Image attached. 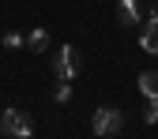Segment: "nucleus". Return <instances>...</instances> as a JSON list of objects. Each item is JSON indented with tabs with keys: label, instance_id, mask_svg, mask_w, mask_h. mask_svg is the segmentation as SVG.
<instances>
[{
	"label": "nucleus",
	"instance_id": "1",
	"mask_svg": "<svg viewBox=\"0 0 158 139\" xmlns=\"http://www.w3.org/2000/svg\"><path fill=\"white\" fill-rule=\"evenodd\" d=\"M79 68H83V56H79L75 45H60L53 56V75L60 79V83H72V79L79 75Z\"/></svg>",
	"mask_w": 158,
	"mask_h": 139
},
{
	"label": "nucleus",
	"instance_id": "2",
	"mask_svg": "<svg viewBox=\"0 0 158 139\" xmlns=\"http://www.w3.org/2000/svg\"><path fill=\"white\" fill-rule=\"evenodd\" d=\"M0 132L11 135V139H30L34 124H30V117L23 109H4V113H0Z\"/></svg>",
	"mask_w": 158,
	"mask_h": 139
},
{
	"label": "nucleus",
	"instance_id": "3",
	"mask_svg": "<svg viewBox=\"0 0 158 139\" xmlns=\"http://www.w3.org/2000/svg\"><path fill=\"white\" fill-rule=\"evenodd\" d=\"M90 128H94V135H117V132L124 128V113L113 109V105H102V109H94Z\"/></svg>",
	"mask_w": 158,
	"mask_h": 139
},
{
	"label": "nucleus",
	"instance_id": "4",
	"mask_svg": "<svg viewBox=\"0 0 158 139\" xmlns=\"http://www.w3.org/2000/svg\"><path fill=\"white\" fill-rule=\"evenodd\" d=\"M139 49H143V53H158V15H151V23L143 27V38H139Z\"/></svg>",
	"mask_w": 158,
	"mask_h": 139
},
{
	"label": "nucleus",
	"instance_id": "5",
	"mask_svg": "<svg viewBox=\"0 0 158 139\" xmlns=\"http://www.w3.org/2000/svg\"><path fill=\"white\" fill-rule=\"evenodd\" d=\"M139 94L143 98H158V68L139 72Z\"/></svg>",
	"mask_w": 158,
	"mask_h": 139
},
{
	"label": "nucleus",
	"instance_id": "6",
	"mask_svg": "<svg viewBox=\"0 0 158 139\" xmlns=\"http://www.w3.org/2000/svg\"><path fill=\"white\" fill-rule=\"evenodd\" d=\"M27 49L45 53V49H49V30H42V27H38V30H30V34H27Z\"/></svg>",
	"mask_w": 158,
	"mask_h": 139
},
{
	"label": "nucleus",
	"instance_id": "7",
	"mask_svg": "<svg viewBox=\"0 0 158 139\" xmlns=\"http://www.w3.org/2000/svg\"><path fill=\"white\" fill-rule=\"evenodd\" d=\"M117 8H121V23H124V27H135V23H139V8H135V0H121Z\"/></svg>",
	"mask_w": 158,
	"mask_h": 139
},
{
	"label": "nucleus",
	"instance_id": "8",
	"mask_svg": "<svg viewBox=\"0 0 158 139\" xmlns=\"http://www.w3.org/2000/svg\"><path fill=\"white\" fill-rule=\"evenodd\" d=\"M143 121H147V124L158 121V98H147V105H143Z\"/></svg>",
	"mask_w": 158,
	"mask_h": 139
},
{
	"label": "nucleus",
	"instance_id": "9",
	"mask_svg": "<svg viewBox=\"0 0 158 139\" xmlns=\"http://www.w3.org/2000/svg\"><path fill=\"white\" fill-rule=\"evenodd\" d=\"M53 102H60V105H64V102H72V87H68V83H60V87L53 90Z\"/></svg>",
	"mask_w": 158,
	"mask_h": 139
},
{
	"label": "nucleus",
	"instance_id": "10",
	"mask_svg": "<svg viewBox=\"0 0 158 139\" xmlns=\"http://www.w3.org/2000/svg\"><path fill=\"white\" fill-rule=\"evenodd\" d=\"M4 45L8 49H19V45H27V38L23 34H4Z\"/></svg>",
	"mask_w": 158,
	"mask_h": 139
},
{
	"label": "nucleus",
	"instance_id": "11",
	"mask_svg": "<svg viewBox=\"0 0 158 139\" xmlns=\"http://www.w3.org/2000/svg\"><path fill=\"white\" fill-rule=\"evenodd\" d=\"M154 15H158V4H154Z\"/></svg>",
	"mask_w": 158,
	"mask_h": 139
},
{
	"label": "nucleus",
	"instance_id": "12",
	"mask_svg": "<svg viewBox=\"0 0 158 139\" xmlns=\"http://www.w3.org/2000/svg\"><path fill=\"white\" fill-rule=\"evenodd\" d=\"M0 113H4V105H0Z\"/></svg>",
	"mask_w": 158,
	"mask_h": 139
}]
</instances>
